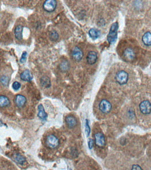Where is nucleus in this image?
Segmentation results:
<instances>
[{"label": "nucleus", "mask_w": 151, "mask_h": 170, "mask_svg": "<svg viewBox=\"0 0 151 170\" xmlns=\"http://www.w3.org/2000/svg\"><path fill=\"white\" fill-rule=\"evenodd\" d=\"M45 144L48 148L55 149L59 146L60 140L54 135H47L46 139Z\"/></svg>", "instance_id": "f257e3e1"}, {"label": "nucleus", "mask_w": 151, "mask_h": 170, "mask_svg": "<svg viewBox=\"0 0 151 170\" xmlns=\"http://www.w3.org/2000/svg\"><path fill=\"white\" fill-rule=\"evenodd\" d=\"M118 28V25L117 23H114L112 25L110 32L107 37V40L111 44L115 43L117 39V31Z\"/></svg>", "instance_id": "f03ea898"}, {"label": "nucleus", "mask_w": 151, "mask_h": 170, "mask_svg": "<svg viewBox=\"0 0 151 170\" xmlns=\"http://www.w3.org/2000/svg\"><path fill=\"white\" fill-rule=\"evenodd\" d=\"M115 79L116 82L119 84H125L129 79V75L124 70H120L116 75Z\"/></svg>", "instance_id": "7ed1b4c3"}, {"label": "nucleus", "mask_w": 151, "mask_h": 170, "mask_svg": "<svg viewBox=\"0 0 151 170\" xmlns=\"http://www.w3.org/2000/svg\"><path fill=\"white\" fill-rule=\"evenodd\" d=\"M99 108L100 110L103 113H109L111 110L112 105L109 101L103 99L99 103Z\"/></svg>", "instance_id": "20e7f679"}, {"label": "nucleus", "mask_w": 151, "mask_h": 170, "mask_svg": "<svg viewBox=\"0 0 151 170\" xmlns=\"http://www.w3.org/2000/svg\"><path fill=\"white\" fill-rule=\"evenodd\" d=\"M56 5L57 3L55 0H48L43 3V6L46 11L51 13L56 9Z\"/></svg>", "instance_id": "39448f33"}, {"label": "nucleus", "mask_w": 151, "mask_h": 170, "mask_svg": "<svg viewBox=\"0 0 151 170\" xmlns=\"http://www.w3.org/2000/svg\"><path fill=\"white\" fill-rule=\"evenodd\" d=\"M139 110L144 114H148L151 112V104L147 100L143 101L139 104Z\"/></svg>", "instance_id": "423d86ee"}, {"label": "nucleus", "mask_w": 151, "mask_h": 170, "mask_svg": "<svg viewBox=\"0 0 151 170\" xmlns=\"http://www.w3.org/2000/svg\"><path fill=\"white\" fill-rule=\"evenodd\" d=\"M94 140L96 145L100 148L104 147L106 144L105 137L102 133H98L95 134Z\"/></svg>", "instance_id": "0eeeda50"}, {"label": "nucleus", "mask_w": 151, "mask_h": 170, "mask_svg": "<svg viewBox=\"0 0 151 170\" xmlns=\"http://www.w3.org/2000/svg\"><path fill=\"white\" fill-rule=\"evenodd\" d=\"M71 55L74 60L76 61H80L82 60L83 56V51L80 48L77 47H76L73 49Z\"/></svg>", "instance_id": "6e6552de"}, {"label": "nucleus", "mask_w": 151, "mask_h": 170, "mask_svg": "<svg viewBox=\"0 0 151 170\" xmlns=\"http://www.w3.org/2000/svg\"><path fill=\"white\" fill-rule=\"evenodd\" d=\"M16 105L19 108H21L25 105L26 102V98L24 96L18 94L15 98Z\"/></svg>", "instance_id": "1a4fd4ad"}, {"label": "nucleus", "mask_w": 151, "mask_h": 170, "mask_svg": "<svg viewBox=\"0 0 151 170\" xmlns=\"http://www.w3.org/2000/svg\"><path fill=\"white\" fill-rule=\"evenodd\" d=\"M65 121L68 127L70 129L74 128L77 125L76 118L72 116H68L65 118Z\"/></svg>", "instance_id": "9d476101"}, {"label": "nucleus", "mask_w": 151, "mask_h": 170, "mask_svg": "<svg viewBox=\"0 0 151 170\" xmlns=\"http://www.w3.org/2000/svg\"><path fill=\"white\" fill-rule=\"evenodd\" d=\"M97 54L94 51H91L87 56V60L89 64L92 65L96 62L97 60Z\"/></svg>", "instance_id": "9b49d317"}, {"label": "nucleus", "mask_w": 151, "mask_h": 170, "mask_svg": "<svg viewBox=\"0 0 151 170\" xmlns=\"http://www.w3.org/2000/svg\"><path fill=\"white\" fill-rule=\"evenodd\" d=\"M21 80L26 82H31L33 79V75L31 71L28 70H26L21 73L20 75Z\"/></svg>", "instance_id": "f8f14e48"}, {"label": "nucleus", "mask_w": 151, "mask_h": 170, "mask_svg": "<svg viewBox=\"0 0 151 170\" xmlns=\"http://www.w3.org/2000/svg\"><path fill=\"white\" fill-rule=\"evenodd\" d=\"M38 116L42 121H46L47 117V115L45 111L44 107L42 104H40L38 107Z\"/></svg>", "instance_id": "ddd939ff"}, {"label": "nucleus", "mask_w": 151, "mask_h": 170, "mask_svg": "<svg viewBox=\"0 0 151 170\" xmlns=\"http://www.w3.org/2000/svg\"><path fill=\"white\" fill-rule=\"evenodd\" d=\"M124 56L127 60H131L135 58V54L132 49L128 48L125 51Z\"/></svg>", "instance_id": "4468645a"}, {"label": "nucleus", "mask_w": 151, "mask_h": 170, "mask_svg": "<svg viewBox=\"0 0 151 170\" xmlns=\"http://www.w3.org/2000/svg\"><path fill=\"white\" fill-rule=\"evenodd\" d=\"M23 30V27L20 25H18L15 29L14 33L16 38L18 40L22 39V33Z\"/></svg>", "instance_id": "2eb2a0df"}, {"label": "nucleus", "mask_w": 151, "mask_h": 170, "mask_svg": "<svg viewBox=\"0 0 151 170\" xmlns=\"http://www.w3.org/2000/svg\"><path fill=\"white\" fill-rule=\"evenodd\" d=\"M40 83L42 87L45 88H49L51 85L50 79L46 76H43L41 78Z\"/></svg>", "instance_id": "dca6fc26"}, {"label": "nucleus", "mask_w": 151, "mask_h": 170, "mask_svg": "<svg viewBox=\"0 0 151 170\" xmlns=\"http://www.w3.org/2000/svg\"><path fill=\"white\" fill-rule=\"evenodd\" d=\"M142 41L144 44L146 46L151 45V33L150 32H146L144 34L142 37Z\"/></svg>", "instance_id": "f3484780"}, {"label": "nucleus", "mask_w": 151, "mask_h": 170, "mask_svg": "<svg viewBox=\"0 0 151 170\" xmlns=\"http://www.w3.org/2000/svg\"><path fill=\"white\" fill-rule=\"evenodd\" d=\"M10 102L9 98L4 95H1L0 97V106L1 108L5 107L10 105Z\"/></svg>", "instance_id": "a211bd4d"}, {"label": "nucleus", "mask_w": 151, "mask_h": 170, "mask_svg": "<svg viewBox=\"0 0 151 170\" xmlns=\"http://www.w3.org/2000/svg\"><path fill=\"white\" fill-rule=\"evenodd\" d=\"M89 34L93 39H96L100 36V32L96 28H91L89 31Z\"/></svg>", "instance_id": "6ab92c4d"}, {"label": "nucleus", "mask_w": 151, "mask_h": 170, "mask_svg": "<svg viewBox=\"0 0 151 170\" xmlns=\"http://www.w3.org/2000/svg\"><path fill=\"white\" fill-rule=\"evenodd\" d=\"M14 161L16 162L19 164H22L25 162L26 160L23 156H21L19 154H17L15 156Z\"/></svg>", "instance_id": "aec40b11"}, {"label": "nucleus", "mask_w": 151, "mask_h": 170, "mask_svg": "<svg viewBox=\"0 0 151 170\" xmlns=\"http://www.w3.org/2000/svg\"><path fill=\"white\" fill-rule=\"evenodd\" d=\"M50 38L52 41H57L59 38V34L55 30L51 31L50 33Z\"/></svg>", "instance_id": "412c9836"}, {"label": "nucleus", "mask_w": 151, "mask_h": 170, "mask_svg": "<svg viewBox=\"0 0 151 170\" xmlns=\"http://www.w3.org/2000/svg\"><path fill=\"white\" fill-rule=\"evenodd\" d=\"M85 134H86L87 137H88L90 134V133H91V128L89 126V121L87 119H86V121H85Z\"/></svg>", "instance_id": "4be33fe9"}, {"label": "nucleus", "mask_w": 151, "mask_h": 170, "mask_svg": "<svg viewBox=\"0 0 151 170\" xmlns=\"http://www.w3.org/2000/svg\"><path fill=\"white\" fill-rule=\"evenodd\" d=\"M69 68V64L67 61H63L60 65V69L62 71H66Z\"/></svg>", "instance_id": "5701e85b"}, {"label": "nucleus", "mask_w": 151, "mask_h": 170, "mask_svg": "<svg viewBox=\"0 0 151 170\" xmlns=\"http://www.w3.org/2000/svg\"><path fill=\"white\" fill-rule=\"evenodd\" d=\"M1 83L3 85V86H8L9 82V79L8 77L5 76H2L1 79Z\"/></svg>", "instance_id": "b1692460"}, {"label": "nucleus", "mask_w": 151, "mask_h": 170, "mask_svg": "<svg viewBox=\"0 0 151 170\" xmlns=\"http://www.w3.org/2000/svg\"><path fill=\"white\" fill-rule=\"evenodd\" d=\"M13 88L14 90H18L20 87H21V84L20 83L18 82H15L13 84Z\"/></svg>", "instance_id": "393cba45"}, {"label": "nucleus", "mask_w": 151, "mask_h": 170, "mask_svg": "<svg viewBox=\"0 0 151 170\" xmlns=\"http://www.w3.org/2000/svg\"><path fill=\"white\" fill-rule=\"evenodd\" d=\"M27 52L24 51L23 53L20 60V63H24L26 61V59H27Z\"/></svg>", "instance_id": "a878e982"}, {"label": "nucleus", "mask_w": 151, "mask_h": 170, "mask_svg": "<svg viewBox=\"0 0 151 170\" xmlns=\"http://www.w3.org/2000/svg\"><path fill=\"white\" fill-rule=\"evenodd\" d=\"M131 170H143L142 168L138 165L134 164L132 166Z\"/></svg>", "instance_id": "bb28decb"}, {"label": "nucleus", "mask_w": 151, "mask_h": 170, "mask_svg": "<svg viewBox=\"0 0 151 170\" xmlns=\"http://www.w3.org/2000/svg\"><path fill=\"white\" fill-rule=\"evenodd\" d=\"M93 140L92 139H89L88 141V147L89 149H91L93 147Z\"/></svg>", "instance_id": "cd10ccee"}]
</instances>
